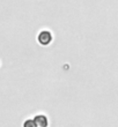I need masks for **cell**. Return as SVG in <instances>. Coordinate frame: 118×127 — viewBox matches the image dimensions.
I'll use <instances>...</instances> for the list:
<instances>
[{"instance_id": "obj_1", "label": "cell", "mask_w": 118, "mask_h": 127, "mask_svg": "<svg viewBox=\"0 0 118 127\" xmlns=\"http://www.w3.org/2000/svg\"><path fill=\"white\" fill-rule=\"evenodd\" d=\"M52 40V35H51L50 31L44 30L40 31L39 35H38V42H39L42 45H49Z\"/></svg>"}, {"instance_id": "obj_2", "label": "cell", "mask_w": 118, "mask_h": 127, "mask_svg": "<svg viewBox=\"0 0 118 127\" xmlns=\"http://www.w3.org/2000/svg\"><path fill=\"white\" fill-rule=\"evenodd\" d=\"M34 121H35V125H36V126L44 127L47 125V120H46V117H45V116H36V117L34 118Z\"/></svg>"}]
</instances>
